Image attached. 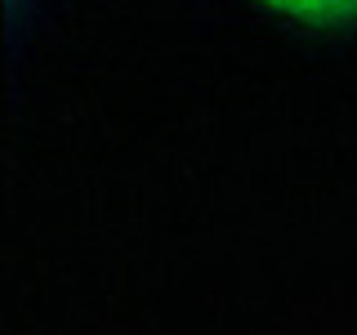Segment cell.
Segmentation results:
<instances>
[{
  "mask_svg": "<svg viewBox=\"0 0 357 335\" xmlns=\"http://www.w3.org/2000/svg\"><path fill=\"white\" fill-rule=\"evenodd\" d=\"M14 5H18V0H9V9H14Z\"/></svg>",
  "mask_w": 357,
  "mask_h": 335,
  "instance_id": "cell-2",
  "label": "cell"
},
{
  "mask_svg": "<svg viewBox=\"0 0 357 335\" xmlns=\"http://www.w3.org/2000/svg\"><path fill=\"white\" fill-rule=\"evenodd\" d=\"M264 9H273L286 22H299V27H317V31H340L357 22V0H264Z\"/></svg>",
  "mask_w": 357,
  "mask_h": 335,
  "instance_id": "cell-1",
  "label": "cell"
}]
</instances>
